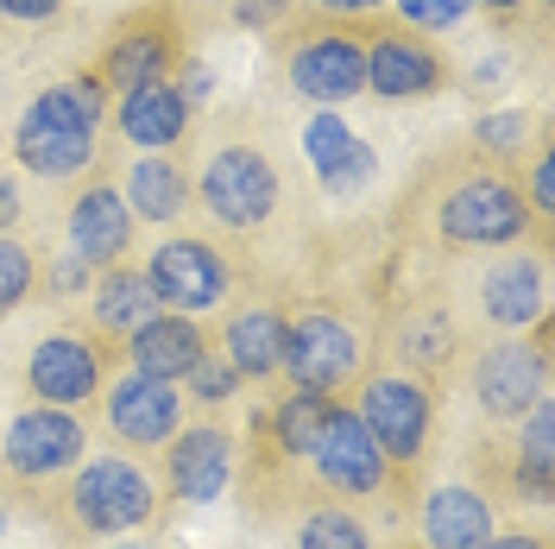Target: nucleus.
Wrapping results in <instances>:
<instances>
[{"label": "nucleus", "mask_w": 555, "mask_h": 549, "mask_svg": "<svg viewBox=\"0 0 555 549\" xmlns=\"http://www.w3.org/2000/svg\"><path fill=\"white\" fill-rule=\"evenodd\" d=\"M133 241V208L120 190H89L82 203L69 208V246H76V259L82 266H114L120 253Z\"/></svg>", "instance_id": "12"}, {"label": "nucleus", "mask_w": 555, "mask_h": 549, "mask_svg": "<svg viewBox=\"0 0 555 549\" xmlns=\"http://www.w3.org/2000/svg\"><path fill=\"white\" fill-rule=\"evenodd\" d=\"M366 82L385 102H411V95H429L442 82V64L416 38H379V44H366Z\"/></svg>", "instance_id": "16"}, {"label": "nucleus", "mask_w": 555, "mask_h": 549, "mask_svg": "<svg viewBox=\"0 0 555 549\" xmlns=\"http://www.w3.org/2000/svg\"><path fill=\"white\" fill-rule=\"evenodd\" d=\"M360 423L373 430L385 461H416V448L429 436V392L411 385V379H373L366 405H360Z\"/></svg>", "instance_id": "5"}, {"label": "nucleus", "mask_w": 555, "mask_h": 549, "mask_svg": "<svg viewBox=\"0 0 555 549\" xmlns=\"http://www.w3.org/2000/svg\"><path fill=\"white\" fill-rule=\"evenodd\" d=\"M183 379L196 385V398H228V392L241 385V373H234V360H228V354H203Z\"/></svg>", "instance_id": "30"}, {"label": "nucleus", "mask_w": 555, "mask_h": 549, "mask_svg": "<svg viewBox=\"0 0 555 549\" xmlns=\"http://www.w3.org/2000/svg\"><path fill=\"white\" fill-rule=\"evenodd\" d=\"M304 152H310V165L322 171L328 190H353V183L373 177V152L347 133L335 114H315L310 127H304Z\"/></svg>", "instance_id": "19"}, {"label": "nucleus", "mask_w": 555, "mask_h": 549, "mask_svg": "<svg viewBox=\"0 0 555 549\" xmlns=\"http://www.w3.org/2000/svg\"><path fill=\"white\" fill-rule=\"evenodd\" d=\"M76 284H82V259H76V253H69L64 266H57V272H51V291H76Z\"/></svg>", "instance_id": "35"}, {"label": "nucleus", "mask_w": 555, "mask_h": 549, "mask_svg": "<svg viewBox=\"0 0 555 549\" xmlns=\"http://www.w3.org/2000/svg\"><path fill=\"white\" fill-rule=\"evenodd\" d=\"M322 7H335V13H373L379 0H322Z\"/></svg>", "instance_id": "38"}, {"label": "nucleus", "mask_w": 555, "mask_h": 549, "mask_svg": "<svg viewBox=\"0 0 555 549\" xmlns=\"http://www.w3.org/2000/svg\"><path fill=\"white\" fill-rule=\"evenodd\" d=\"M304 455H315V474L335 493H379L385 481V455L373 443V430L360 423V411H322Z\"/></svg>", "instance_id": "2"}, {"label": "nucleus", "mask_w": 555, "mask_h": 549, "mask_svg": "<svg viewBox=\"0 0 555 549\" xmlns=\"http://www.w3.org/2000/svg\"><path fill=\"white\" fill-rule=\"evenodd\" d=\"M518 133H524V120H518V114H492V120L480 127V139H486V145H512Z\"/></svg>", "instance_id": "33"}, {"label": "nucleus", "mask_w": 555, "mask_h": 549, "mask_svg": "<svg viewBox=\"0 0 555 549\" xmlns=\"http://www.w3.org/2000/svg\"><path fill=\"white\" fill-rule=\"evenodd\" d=\"M0 13H7V20H51L57 0H0Z\"/></svg>", "instance_id": "34"}, {"label": "nucleus", "mask_w": 555, "mask_h": 549, "mask_svg": "<svg viewBox=\"0 0 555 549\" xmlns=\"http://www.w3.org/2000/svg\"><path fill=\"white\" fill-rule=\"evenodd\" d=\"M398 13H404L411 26H429V33H442V26H454L467 7H461V0H398Z\"/></svg>", "instance_id": "31"}, {"label": "nucleus", "mask_w": 555, "mask_h": 549, "mask_svg": "<svg viewBox=\"0 0 555 549\" xmlns=\"http://www.w3.org/2000/svg\"><path fill=\"white\" fill-rule=\"evenodd\" d=\"M203 196H208V208H215L228 228H253V221L272 215L278 177H272V165H266L259 152L228 145V152H215V165L203 171Z\"/></svg>", "instance_id": "4"}, {"label": "nucleus", "mask_w": 555, "mask_h": 549, "mask_svg": "<svg viewBox=\"0 0 555 549\" xmlns=\"http://www.w3.org/2000/svg\"><path fill=\"white\" fill-rule=\"evenodd\" d=\"M145 278H152L158 304H177V309H208L215 297H221V284H228L221 259H215L203 241L158 246V253H152V266H145Z\"/></svg>", "instance_id": "9"}, {"label": "nucleus", "mask_w": 555, "mask_h": 549, "mask_svg": "<svg viewBox=\"0 0 555 549\" xmlns=\"http://www.w3.org/2000/svg\"><path fill=\"white\" fill-rule=\"evenodd\" d=\"M127 203H133L145 221H171L177 208H183V177H177V165L145 158L133 171V183H127Z\"/></svg>", "instance_id": "25"}, {"label": "nucleus", "mask_w": 555, "mask_h": 549, "mask_svg": "<svg viewBox=\"0 0 555 549\" xmlns=\"http://www.w3.org/2000/svg\"><path fill=\"white\" fill-rule=\"evenodd\" d=\"M152 316H158V291H152L145 272H107L95 284V322L102 329H127L133 335L139 322H152Z\"/></svg>", "instance_id": "23"}, {"label": "nucleus", "mask_w": 555, "mask_h": 549, "mask_svg": "<svg viewBox=\"0 0 555 549\" xmlns=\"http://www.w3.org/2000/svg\"><path fill=\"white\" fill-rule=\"evenodd\" d=\"M278 354H284V316L278 309H241L234 322H228V360H234V373H272Z\"/></svg>", "instance_id": "22"}, {"label": "nucleus", "mask_w": 555, "mask_h": 549, "mask_svg": "<svg viewBox=\"0 0 555 549\" xmlns=\"http://www.w3.org/2000/svg\"><path fill=\"white\" fill-rule=\"evenodd\" d=\"M530 208H543V215L555 208V165H550V158L530 171Z\"/></svg>", "instance_id": "32"}, {"label": "nucleus", "mask_w": 555, "mask_h": 549, "mask_svg": "<svg viewBox=\"0 0 555 549\" xmlns=\"http://www.w3.org/2000/svg\"><path fill=\"white\" fill-rule=\"evenodd\" d=\"M278 367H291L304 392H328L353 373V335H347L335 316H304L297 329H284V354Z\"/></svg>", "instance_id": "7"}, {"label": "nucleus", "mask_w": 555, "mask_h": 549, "mask_svg": "<svg viewBox=\"0 0 555 549\" xmlns=\"http://www.w3.org/2000/svg\"><path fill=\"white\" fill-rule=\"evenodd\" d=\"M297 549H373V544H366V531H360L347 512H322V518L304 524Z\"/></svg>", "instance_id": "28"}, {"label": "nucleus", "mask_w": 555, "mask_h": 549, "mask_svg": "<svg viewBox=\"0 0 555 549\" xmlns=\"http://www.w3.org/2000/svg\"><path fill=\"white\" fill-rule=\"evenodd\" d=\"M550 430H555V417H550V405L537 398V405H530V436H524V481H530V493H550V481H555Z\"/></svg>", "instance_id": "26"}, {"label": "nucleus", "mask_w": 555, "mask_h": 549, "mask_svg": "<svg viewBox=\"0 0 555 549\" xmlns=\"http://www.w3.org/2000/svg\"><path fill=\"white\" fill-rule=\"evenodd\" d=\"M26 291H33V259H26V246L0 241V316L20 304Z\"/></svg>", "instance_id": "29"}, {"label": "nucleus", "mask_w": 555, "mask_h": 549, "mask_svg": "<svg viewBox=\"0 0 555 549\" xmlns=\"http://www.w3.org/2000/svg\"><path fill=\"white\" fill-rule=\"evenodd\" d=\"M291 82L310 102H347L366 82V51L353 38H310V44L291 51Z\"/></svg>", "instance_id": "10"}, {"label": "nucleus", "mask_w": 555, "mask_h": 549, "mask_svg": "<svg viewBox=\"0 0 555 549\" xmlns=\"http://www.w3.org/2000/svg\"><path fill=\"white\" fill-rule=\"evenodd\" d=\"M486 316L505 322V329H524L543 316V272L537 259H505L486 272Z\"/></svg>", "instance_id": "21"}, {"label": "nucleus", "mask_w": 555, "mask_h": 549, "mask_svg": "<svg viewBox=\"0 0 555 549\" xmlns=\"http://www.w3.org/2000/svg\"><path fill=\"white\" fill-rule=\"evenodd\" d=\"M322 411H328V405H322V392H297V398L278 411V443L291 448V455H304L310 436H315V423H322Z\"/></svg>", "instance_id": "27"}, {"label": "nucleus", "mask_w": 555, "mask_h": 549, "mask_svg": "<svg viewBox=\"0 0 555 549\" xmlns=\"http://www.w3.org/2000/svg\"><path fill=\"white\" fill-rule=\"evenodd\" d=\"M69 506L82 518V531L114 537V531H133V524L152 518V486H145L133 461H89L76 493H69Z\"/></svg>", "instance_id": "3"}, {"label": "nucleus", "mask_w": 555, "mask_h": 549, "mask_svg": "<svg viewBox=\"0 0 555 549\" xmlns=\"http://www.w3.org/2000/svg\"><path fill=\"white\" fill-rule=\"evenodd\" d=\"M423 537H429V549H480L492 537V506L467 486H442L423 506Z\"/></svg>", "instance_id": "18"}, {"label": "nucleus", "mask_w": 555, "mask_h": 549, "mask_svg": "<svg viewBox=\"0 0 555 549\" xmlns=\"http://www.w3.org/2000/svg\"><path fill=\"white\" fill-rule=\"evenodd\" d=\"M480 549H543V544H537V537H486Z\"/></svg>", "instance_id": "36"}, {"label": "nucleus", "mask_w": 555, "mask_h": 549, "mask_svg": "<svg viewBox=\"0 0 555 549\" xmlns=\"http://www.w3.org/2000/svg\"><path fill=\"white\" fill-rule=\"evenodd\" d=\"M120 549H139V544H120Z\"/></svg>", "instance_id": "40"}, {"label": "nucleus", "mask_w": 555, "mask_h": 549, "mask_svg": "<svg viewBox=\"0 0 555 549\" xmlns=\"http://www.w3.org/2000/svg\"><path fill=\"white\" fill-rule=\"evenodd\" d=\"M208 347L196 335V322L183 316H152L133 329V373H152V379H183Z\"/></svg>", "instance_id": "17"}, {"label": "nucleus", "mask_w": 555, "mask_h": 549, "mask_svg": "<svg viewBox=\"0 0 555 549\" xmlns=\"http://www.w3.org/2000/svg\"><path fill=\"white\" fill-rule=\"evenodd\" d=\"M543 379H550V367L537 347H492L480 360V405L492 417H518L543 398Z\"/></svg>", "instance_id": "13"}, {"label": "nucleus", "mask_w": 555, "mask_h": 549, "mask_svg": "<svg viewBox=\"0 0 555 549\" xmlns=\"http://www.w3.org/2000/svg\"><path fill=\"white\" fill-rule=\"evenodd\" d=\"M177 392L171 379H152V373H127L114 392H107V423L127 436V443H165L177 430Z\"/></svg>", "instance_id": "11"}, {"label": "nucleus", "mask_w": 555, "mask_h": 549, "mask_svg": "<svg viewBox=\"0 0 555 549\" xmlns=\"http://www.w3.org/2000/svg\"><path fill=\"white\" fill-rule=\"evenodd\" d=\"M442 234L467 246H499V241H518L524 234V203L512 183H461L449 203H442Z\"/></svg>", "instance_id": "6"}, {"label": "nucleus", "mask_w": 555, "mask_h": 549, "mask_svg": "<svg viewBox=\"0 0 555 549\" xmlns=\"http://www.w3.org/2000/svg\"><path fill=\"white\" fill-rule=\"evenodd\" d=\"M26 379H33V392L44 398V405H82V398L102 385V367H95V354H89L82 342L51 335V342H38Z\"/></svg>", "instance_id": "15"}, {"label": "nucleus", "mask_w": 555, "mask_h": 549, "mask_svg": "<svg viewBox=\"0 0 555 549\" xmlns=\"http://www.w3.org/2000/svg\"><path fill=\"white\" fill-rule=\"evenodd\" d=\"M486 7H518V0H486Z\"/></svg>", "instance_id": "39"}, {"label": "nucleus", "mask_w": 555, "mask_h": 549, "mask_svg": "<svg viewBox=\"0 0 555 549\" xmlns=\"http://www.w3.org/2000/svg\"><path fill=\"white\" fill-rule=\"evenodd\" d=\"M165 64H171V44L158 33H133L107 51V82L114 89H145V82H165Z\"/></svg>", "instance_id": "24"}, {"label": "nucleus", "mask_w": 555, "mask_h": 549, "mask_svg": "<svg viewBox=\"0 0 555 549\" xmlns=\"http://www.w3.org/2000/svg\"><path fill=\"white\" fill-rule=\"evenodd\" d=\"M234 474V443L221 430H190L171 443V493L190 506H208Z\"/></svg>", "instance_id": "14"}, {"label": "nucleus", "mask_w": 555, "mask_h": 549, "mask_svg": "<svg viewBox=\"0 0 555 549\" xmlns=\"http://www.w3.org/2000/svg\"><path fill=\"white\" fill-rule=\"evenodd\" d=\"M76 455H82V423L69 411H26L7 430V468L26 481L64 474V468H76Z\"/></svg>", "instance_id": "8"}, {"label": "nucleus", "mask_w": 555, "mask_h": 549, "mask_svg": "<svg viewBox=\"0 0 555 549\" xmlns=\"http://www.w3.org/2000/svg\"><path fill=\"white\" fill-rule=\"evenodd\" d=\"M183 120H190V102H183V89L171 82H145V89H127V102H120V127L133 145H171L183 133Z\"/></svg>", "instance_id": "20"}, {"label": "nucleus", "mask_w": 555, "mask_h": 549, "mask_svg": "<svg viewBox=\"0 0 555 549\" xmlns=\"http://www.w3.org/2000/svg\"><path fill=\"white\" fill-rule=\"evenodd\" d=\"M95 120H102V82H76L38 95L20 120V165L38 177H69L95 158Z\"/></svg>", "instance_id": "1"}, {"label": "nucleus", "mask_w": 555, "mask_h": 549, "mask_svg": "<svg viewBox=\"0 0 555 549\" xmlns=\"http://www.w3.org/2000/svg\"><path fill=\"white\" fill-rule=\"evenodd\" d=\"M13 208H20V196H13V183H7V177H0V228H7V221H13Z\"/></svg>", "instance_id": "37"}]
</instances>
